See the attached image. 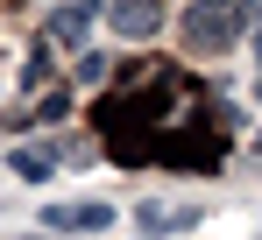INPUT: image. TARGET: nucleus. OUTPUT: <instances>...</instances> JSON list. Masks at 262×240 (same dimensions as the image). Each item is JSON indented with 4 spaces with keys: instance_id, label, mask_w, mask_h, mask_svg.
Here are the masks:
<instances>
[{
    "instance_id": "1",
    "label": "nucleus",
    "mask_w": 262,
    "mask_h": 240,
    "mask_svg": "<svg viewBox=\"0 0 262 240\" xmlns=\"http://www.w3.org/2000/svg\"><path fill=\"white\" fill-rule=\"evenodd\" d=\"M241 0H191L184 7V42L191 50H227V42L241 36Z\"/></svg>"
},
{
    "instance_id": "2",
    "label": "nucleus",
    "mask_w": 262,
    "mask_h": 240,
    "mask_svg": "<svg viewBox=\"0 0 262 240\" xmlns=\"http://www.w3.org/2000/svg\"><path fill=\"white\" fill-rule=\"evenodd\" d=\"M43 226H50V233H106V226H114V205H106V198L50 205V212H43Z\"/></svg>"
},
{
    "instance_id": "3",
    "label": "nucleus",
    "mask_w": 262,
    "mask_h": 240,
    "mask_svg": "<svg viewBox=\"0 0 262 240\" xmlns=\"http://www.w3.org/2000/svg\"><path fill=\"white\" fill-rule=\"evenodd\" d=\"M92 14H99V0H64V7L50 14V42H85Z\"/></svg>"
},
{
    "instance_id": "4",
    "label": "nucleus",
    "mask_w": 262,
    "mask_h": 240,
    "mask_svg": "<svg viewBox=\"0 0 262 240\" xmlns=\"http://www.w3.org/2000/svg\"><path fill=\"white\" fill-rule=\"evenodd\" d=\"M142 233H184V226H199V205H156V198H142Z\"/></svg>"
},
{
    "instance_id": "5",
    "label": "nucleus",
    "mask_w": 262,
    "mask_h": 240,
    "mask_svg": "<svg viewBox=\"0 0 262 240\" xmlns=\"http://www.w3.org/2000/svg\"><path fill=\"white\" fill-rule=\"evenodd\" d=\"M114 29H121V36H156V0H121V7H114Z\"/></svg>"
},
{
    "instance_id": "6",
    "label": "nucleus",
    "mask_w": 262,
    "mask_h": 240,
    "mask_svg": "<svg viewBox=\"0 0 262 240\" xmlns=\"http://www.w3.org/2000/svg\"><path fill=\"white\" fill-rule=\"evenodd\" d=\"M50 170H57V149H14V177H29V184H43Z\"/></svg>"
},
{
    "instance_id": "7",
    "label": "nucleus",
    "mask_w": 262,
    "mask_h": 240,
    "mask_svg": "<svg viewBox=\"0 0 262 240\" xmlns=\"http://www.w3.org/2000/svg\"><path fill=\"white\" fill-rule=\"evenodd\" d=\"M71 71H78V85H99V78H106V57H99V50H78Z\"/></svg>"
},
{
    "instance_id": "8",
    "label": "nucleus",
    "mask_w": 262,
    "mask_h": 240,
    "mask_svg": "<svg viewBox=\"0 0 262 240\" xmlns=\"http://www.w3.org/2000/svg\"><path fill=\"white\" fill-rule=\"evenodd\" d=\"M241 14H248V21H262V0H241Z\"/></svg>"
},
{
    "instance_id": "9",
    "label": "nucleus",
    "mask_w": 262,
    "mask_h": 240,
    "mask_svg": "<svg viewBox=\"0 0 262 240\" xmlns=\"http://www.w3.org/2000/svg\"><path fill=\"white\" fill-rule=\"evenodd\" d=\"M255 64H262V42H255Z\"/></svg>"
}]
</instances>
